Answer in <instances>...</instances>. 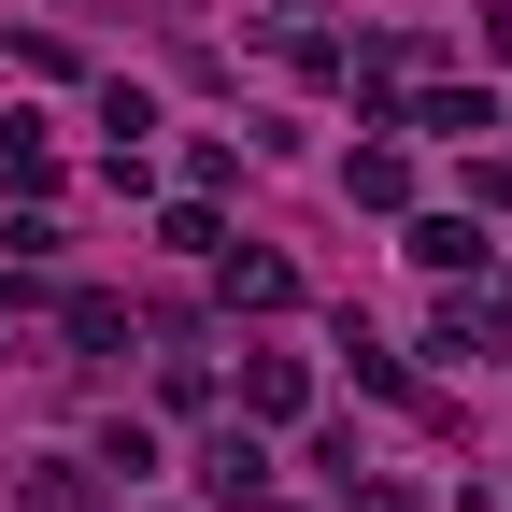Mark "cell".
<instances>
[{
    "label": "cell",
    "mask_w": 512,
    "mask_h": 512,
    "mask_svg": "<svg viewBox=\"0 0 512 512\" xmlns=\"http://www.w3.org/2000/svg\"><path fill=\"white\" fill-rule=\"evenodd\" d=\"M256 484H271V456H256V441L228 427V441H214V456H200V498H256Z\"/></svg>",
    "instance_id": "obj_1"
},
{
    "label": "cell",
    "mask_w": 512,
    "mask_h": 512,
    "mask_svg": "<svg viewBox=\"0 0 512 512\" xmlns=\"http://www.w3.org/2000/svg\"><path fill=\"white\" fill-rule=\"evenodd\" d=\"M29 512H100V498H86L72 470H43V484H29Z\"/></svg>",
    "instance_id": "obj_2"
}]
</instances>
